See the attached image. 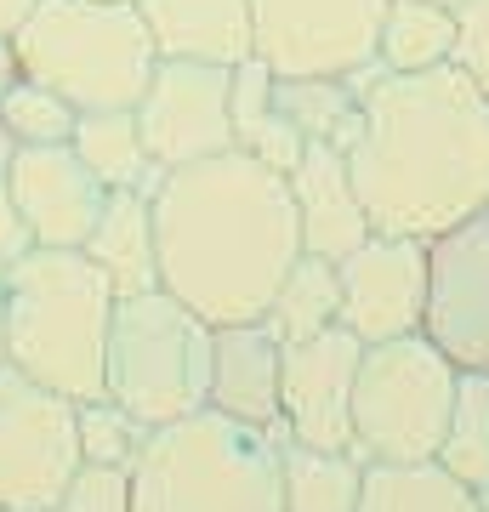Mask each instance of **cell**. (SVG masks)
<instances>
[{
  "label": "cell",
  "instance_id": "obj_8",
  "mask_svg": "<svg viewBox=\"0 0 489 512\" xmlns=\"http://www.w3.org/2000/svg\"><path fill=\"white\" fill-rule=\"evenodd\" d=\"M80 461V421L74 399L0 370V507L46 512L74 484Z\"/></svg>",
  "mask_w": 489,
  "mask_h": 512
},
{
  "label": "cell",
  "instance_id": "obj_27",
  "mask_svg": "<svg viewBox=\"0 0 489 512\" xmlns=\"http://www.w3.org/2000/svg\"><path fill=\"white\" fill-rule=\"evenodd\" d=\"M74 421H80V461L86 467H109V473H131L137 456L148 444V427L143 416H131L120 399L97 393V399H80L74 404Z\"/></svg>",
  "mask_w": 489,
  "mask_h": 512
},
{
  "label": "cell",
  "instance_id": "obj_15",
  "mask_svg": "<svg viewBox=\"0 0 489 512\" xmlns=\"http://www.w3.org/2000/svg\"><path fill=\"white\" fill-rule=\"evenodd\" d=\"M290 205H296L302 251L330 256V262H342L347 251H359L364 239L376 234V228H370V211H364V200H359V188H353L347 154L336 143L302 148V160L290 165Z\"/></svg>",
  "mask_w": 489,
  "mask_h": 512
},
{
  "label": "cell",
  "instance_id": "obj_11",
  "mask_svg": "<svg viewBox=\"0 0 489 512\" xmlns=\"http://www.w3.org/2000/svg\"><path fill=\"white\" fill-rule=\"evenodd\" d=\"M427 336L461 370H489V205L427 239Z\"/></svg>",
  "mask_w": 489,
  "mask_h": 512
},
{
  "label": "cell",
  "instance_id": "obj_38",
  "mask_svg": "<svg viewBox=\"0 0 489 512\" xmlns=\"http://www.w3.org/2000/svg\"><path fill=\"white\" fill-rule=\"evenodd\" d=\"M0 512H6V507H0Z\"/></svg>",
  "mask_w": 489,
  "mask_h": 512
},
{
  "label": "cell",
  "instance_id": "obj_19",
  "mask_svg": "<svg viewBox=\"0 0 489 512\" xmlns=\"http://www.w3.org/2000/svg\"><path fill=\"white\" fill-rule=\"evenodd\" d=\"M69 148L86 160V171L109 188V194H120V188H131V194H154L160 177H165L160 160H154L148 143H143L137 109H91V114H80Z\"/></svg>",
  "mask_w": 489,
  "mask_h": 512
},
{
  "label": "cell",
  "instance_id": "obj_35",
  "mask_svg": "<svg viewBox=\"0 0 489 512\" xmlns=\"http://www.w3.org/2000/svg\"><path fill=\"white\" fill-rule=\"evenodd\" d=\"M0 370H6V285H0Z\"/></svg>",
  "mask_w": 489,
  "mask_h": 512
},
{
  "label": "cell",
  "instance_id": "obj_28",
  "mask_svg": "<svg viewBox=\"0 0 489 512\" xmlns=\"http://www.w3.org/2000/svg\"><path fill=\"white\" fill-rule=\"evenodd\" d=\"M0 120L12 126L18 148H52V143H69L74 126H80V109L69 97H57L52 86H40L29 74H18L6 92H0Z\"/></svg>",
  "mask_w": 489,
  "mask_h": 512
},
{
  "label": "cell",
  "instance_id": "obj_25",
  "mask_svg": "<svg viewBox=\"0 0 489 512\" xmlns=\"http://www.w3.org/2000/svg\"><path fill=\"white\" fill-rule=\"evenodd\" d=\"M273 97H279V109H285L290 126L302 131V143L347 148L359 137L364 97L353 92L347 74H279L273 80Z\"/></svg>",
  "mask_w": 489,
  "mask_h": 512
},
{
  "label": "cell",
  "instance_id": "obj_32",
  "mask_svg": "<svg viewBox=\"0 0 489 512\" xmlns=\"http://www.w3.org/2000/svg\"><path fill=\"white\" fill-rule=\"evenodd\" d=\"M35 6H40V0H0V35L12 40L23 23L35 18Z\"/></svg>",
  "mask_w": 489,
  "mask_h": 512
},
{
  "label": "cell",
  "instance_id": "obj_18",
  "mask_svg": "<svg viewBox=\"0 0 489 512\" xmlns=\"http://www.w3.org/2000/svg\"><path fill=\"white\" fill-rule=\"evenodd\" d=\"M86 262L109 279L114 296H137L160 285V239H154V194H109L97 228L86 234Z\"/></svg>",
  "mask_w": 489,
  "mask_h": 512
},
{
  "label": "cell",
  "instance_id": "obj_29",
  "mask_svg": "<svg viewBox=\"0 0 489 512\" xmlns=\"http://www.w3.org/2000/svg\"><path fill=\"white\" fill-rule=\"evenodd\" d=\"M46 512H137V507H131V473L80 467V473H74V484L57 495Z\"/></svg>",
  "mask_w": 489,
  "mask_h": 512
},
{
  "label": "cell",
  "instance_id": "obj_36",
  "mask_svg": "<svg viewBox=\"0 0 489 512\" xmlns=\"http://www.w3.org/2000/svg\"><path fill=\"white\" fill-rule=\"evenodd\" d=\"M438 6H461V0H438Z\"/></svg>",
  "mask_w": 489,
  "mask_h": 512
},
{
  "label": "cell",
  "instance_id": "obj_24",
  "mask_svg": "<svg viewBox=\"0 0 489 512\" xmlns=\"http://www.w3.org/2000/svg\"><path fill=\"white\" fill-rule=\"evenodd\" d=\"M279 478H285V512H359L364 456L359 450H313V444L285 439Z\"/></svg>",
  "mask_w": 489,
  "mask_h": 512
},
{
  "label": "cell",
  "instance_id": "obj_22",
  "mask_svg": "<svg viewBox=\"0 0 489 512\" xmlns=\"http://www.w3.org/2000/svg\"><path fill=\"white\" fill-rule=\"evenodd\" d=\"M262 325L279 336V342H308V336H325V330L342 325V274L330 256L302 251L285 268L279 291H273Z\"/></svg>",
  "mask_w": 489,
  "mask_h": 512
},
{
  "label": "cell",
  "instance_id": "obj_5",
  "mask_svg": "<svg viewBox=\"0 0 489 512\" xmlns=\"http://www.w3.org/2000/svg\"><path fill=\"white\" fill-rule=\"evenodd\" d=\"M12 46L18 69L69 97L80 114L137 109L160 63L137 0H40Z\"/></svg>",
  "mask_w": 489,
  "mask_h": 512
},
{
  "label": "cell",
  "instance_id": "obj_30",
  "mask_svg": "<svg viewBox=\"0 0 489 512\" xmlns=\"http://www.w3.org/2000/svg\"><path fill=\"white\" fill-rule=\"evenodd\" d=\"M455 69H467L478 80V92L489 97V0H461L455 6Z\"/></svg>",
  "mask_w": 489,
  "mask_h": 512
},
{
  "label": "cell",
  "instance_id": "obj_12",
  "mask_svg": "<svg viewBox=\"0 0 489 512\" xmlns=\"http://www.w3.org/2000/svg\"><path fill=\"white\" fill-rule=\"evenodd\" d=\"M364 342L347 325L285 342L279 376V433L313 450H353V382H359Z\"/></svg>",
  "mask_w": 489,
  "mask_h": 512
},
{
  "label": "cell",
  "instance_id": "obj_20",
  "mask_svg": "<svg viewBox=\"0 0 489 512\" xmlns=\"http://www.w3.org/2000/svg\"><path fill=\"white\" fill-rule=\"evenodd\" d=\"M273 80L279 74L262 63V57H245V63H234V103H228V114H234V148L239 154H251V160L273 165V171H285L302 160V131L285 120V109H279V97H273Z\"/></svg>",
  "mask_w": 489,
  "mask_h": 512
},
{
  "label": "cell",
  "instance_id": "obj_6",
  "mask_svg": "<svg viewBox=\"0 0 489 512\" xmlns=\"http://www.w3.org/2000/svg\"><path fill=\"white\" fill-rule=\"evenodd\" d=\"M211 336L217 325L177 302L165 285L120 296L109 325L103 393L120 399L131 416H143L148 427L194 416L211 393Z\"/></svg>",
  "mask_w": 489,
  "mask_h": 512
},
{
  "label": "cell",
  "instance_id": "obj_31",
  "mask_svg": "<svg viewBox=\"0 0 489 512\" xmlns=\"http://www.w3.org/2000/svg\"><path fill=\"white\" fill-rule=\"evenodd\" d=\"M29 251H35V234H29V222H23L12 188H6V177H0V279L12 274Z\"/></svg>",
  "mask_w": 489,
  "mask_h": 512
},
{
  "label": "cell",
  "instance_id": "obj_2",
  "mask_svg": "<svg viewBox=\"0 0 489 512\" xmlns=\"http://www.w3.org/2000/svg\"><path fill=\"white\" fill-rule=\"evenodd\" d=\"M160 285L211 325L262 319L285 268L302 256L290 177L251 154L177 165L154 188Z\"/></svg>",
  "mask_w": 489,
  "mask_h": 512
},
{
  "label": "cell",
  "instance_id": "obj_21",
  "mask_svg": "<svg viewBox=\"0 0 489 512\" xmlns=\"http://www.w3.org/2000/svg\"><path fill=\"white\" fill-rule=\"evenodd\" d=\"M359 512H484V495L438 461H364Z\"/></svg>",
  "mask_w": 489,
  "mask_h": 512
},
{
  "label": "cell",
  "instance_id": "obj_17",
  "mask_svg": "<svg viewBox=\"0 0 489 512\" xmlns=\"http://www.w3.org/2000/svg\"><path fill=\"white\" fill-rule=\"evenodd\" d=\"M137 12H143L160 57L222 63V69L256 57L251 0H137Z\"/></svg>",
  "mask_w": 489,
  "mask_h": 512
},
{
  "label": "cell",
  "instance_id": "obj_1",
  "mask_svg": "<svg viewBox=\"0 0 489 512\" xmlns=\"http://www.w3.org/2000/svg\"><path fill=\"white\" fill-rule=\"evenodd\" d=\"M342 154L376 234L438 239L489 205V97L455 63L381 74Z\"/></svg>",
  "mask_w": 489,
  "mask_h": 512
},
{
  "label": "cell",
  "instance_id": "obj_26",
  "mask_svg": "<svg viewBox=\"0 0 489 512\" xmlns=\"http://www.w3.org/2000/svg\"><path fill=\"white\" fill-rule=\"evenodd\" d=\"M433 461L450 478H461L467 490L489 495V370H461Z\"/></svg>",
  "mask_w": 489,
  "mask_h": 512
},
{
  "label": "cell",
  "instance_id": "obj_37",
  "mask_svg": "<svg viewBox=\"0 0 489 512\" xmlns=\"http://www.w3.org/2000/svg\"><path fill=\"white\" fill-rule=\"evenodd\" d=\"M484 512H489V495H484Z\"/></svg>",
  "mask_w": 489,
  "mask_h": 512
},
{
  "label": "cell",
  "instance_id": "obj_4",
  "mask_svg": "<svg viewBox=\"0 0 489 512\" xmlns=\"http://www.w3.org/2000/svg\"><path fill=\"white\" fill-rule=\"evenodd\" d=\"M279 427H251L222 410H194L154 427L131 467L137 512H285Z\"/></svg>",
  "mask_w": 489,
  "mask_h": 512
},
{
  "label": "cell",
  "instance_id": "obj_16",
  "mask_svg": "<svg viewBox=\"0 0 489 512\" xmlns=\"http://www.w3.org/2000/svg\"><path fill=\"white\" fill-rule=\"evenodd\" d=\"M279 376H285V342L262 319L217 325L211 336V393L205 404L251 427H279Z\"/></svg>",
  "mask_w": 489,
  "mask_h": 512
},
{
  "label": "cell",
  "instance_id": "obj_23",
  "mask_svg": "<svg viewBox=\"0 0 489 512\" xmlns=\"http://www.w3.org/2000/svg\"><path fill=\"white\" fill-rule=\"evenodd\" d=\"M455 6L438 0H387L376 35V63L387 74H421L455 63Z\"/></svg>",
  "mask_w": 489,
  "mask_h": 512
},
{
  "label": "cell",
  "instance_id": "obj_14",
  "mask_svg": "<svg viewBox=\"0 0 489 512\" xmlns=\"http://www.w3.org/2000/svg\"><path fill=\"white\" fill-rule=\"evenodd\" d=\"M6 188H12L35 245H46V251H80L86 234L97 228V217H103V205H109V188L91 177L86 160L69 143L18 148V160L6 171Z\"/></svg>",
  "mask_w": 489,
  "mask_h": 512
},
{
  "label": "cell",
  "instance_id": "obj_10",
  "mask_svg": "<svg viewBox=\"0 0 489 512\" xmlns=\"http://www.w3.org/2000/svg\"><path fill=\"white\" fill-rule=\"evenodd\" d=\"M228 103H234V69L160 57L148 92L137 97V126H143V143L160 160V171L228 154L234 148V114H228Z\"/></svg>",
  "mask_w": 489,
  "mask_h": 512
},
{
  "label": "cell",
  "instance_id": "obj_33",
  "mask_svg": "<svg viewBox=\"0 0 489 512\" xmlns=\"http://www.w3.org/2000/svg\"><path fill=\"white\" fill-rule=\"evenodd\" d=\"M18 46H12V40L0 35V92H6V86H12V80H18Z\"/></svg>",
  "mask_w": 489,
  "mask_h": 512
},
{
  "label": "cell",
  "instance_id": "obj_13",
  "mask_svg": "<svg viewBox=\"0 0 489 512\" xmlns=\"http://www.w3.org/2000/svg\"><path fill=\"white\" fill-rule=\"evenodd\" d=\"M342 274V325L370 342L416 336L427 325V239L370 234L336 262Z\"/></svg>",
  "mask_w": 489,
  "mask_h": 512
},
{
  "label": "cell",
  "instance_id": "obj_9",
  "mask_svg": "<svg viewBox=\"0 0 489 512\" xmlns=\"http://www.w3.org/2000/svg\"><path fill=\"white\" fill-rule=\"evenodd\" d=\"M387 0H251L256 57L273 74H353L376 63Z\"/></svg>",
  "mask_w": 489,
  "mask_h": 512
},
{
  "label": "cell",
  "instance_id": "obj_7",
  "mask_svg": "<svg viewBox=\"0 0 489 512\" xmlns=\"http://www.w3.org/2000/svg\"><path fill=\"white\" fill-rule=\"evenodd\" d=\"M461 365L427 330L370 342L353 382V450L364 461H433Z\"/></svg>",
  "mask_w": 489,
  "mask_h": 512
},
{
  "label": "cell",
  "instance_id": "obj_34",
  "mask_svg": "<svg viewBox=\"0 0 489 512\" xmlns=\"http://www.w3.org/2000/svg\"><path fill=\"white\" fill-rule=\"evenodd\" d=\"M12 160H18V137H12V126L0 120V177L12 171Z\"/></svg>",
  "mask_w": 489,
  "mask_h": 512
},
{
  "label": "cell",
  "instance_id": "obj_3",
  "mask_svg": "<svg viewBox=\"0 0 489 512\" xmlns=\"http://www.w3.org/2000/svg\"><path fill=\"white\" fill-rule=\"evenodd\" d=\"M0 285H6V365L74 404L97 399L120 296L86 262V251L35 245Z\"/></svg>",
  "mask_w": 489,
  "mask_h": 512
}]
</instances>
